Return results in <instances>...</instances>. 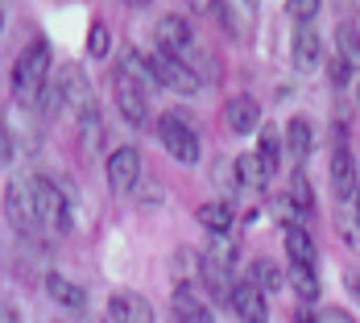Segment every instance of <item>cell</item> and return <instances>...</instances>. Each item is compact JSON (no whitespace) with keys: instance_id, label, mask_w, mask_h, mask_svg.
Instances as JSON below:
<instances>
[{"instance_id":"6da1fadb","label":"cell","mask_w":360,"mask_h":323,"mask_svg":"<svg viewBox=\"0 0 360 323\" xmlns=\"http://www.w3.org/2000/svg\"><path fill=\"white\" fill-rule=\"evenodd\" d=\"M46 71H50V46L30 42L13 63V96L21 104H37L41 91H46Z\"/></svg>"},{"instance_id":"7a4b0ae2","label":"cell","mask_w":360,"mask_h":323,"mask_svg":"<svg viewBox=\"0 0 360 323\" xmlns=\"http://www.w3.org/2000/svg\"><path fill=\"white\" fill-rule=\"evenodd\" d=\"M4 208H8V220H13V228L25 236V241H34L37 232H41V208H37V195H34V182H13L8 186V195H4Z\"/></svg>"},{"instance_id":"3957f363","label":"cell","mask_w":360,"mask_h":323,"mask_svg":"<svg viewBox=\"0 0 360 323\" xmlns=\"http://www.w3.org/2000/svg\"><path fill=\"white\" fill-rule=\"evenodd\" d=\"M158 137L170 149V158H179L182 166H195V162H199V133L182 120L179 112H166V116L158 120Z\"/></svg>"},{"instance_id":"277c9868","label":"cell","mask_w":360,"mask_h":323,"mask_svg":"<svg viewBox=\"0 0 360 323\" xmlns=\"http://www.w3.org/2000/svg\"><path fill=\"white\" fill-rule=\"evenodd\" d=\"M149 58V67H153V79L162 83V87H170V91H179V96H195L199 91V75L191 71L182 58H174V54H145Z\"/></svg>"},{"instance_id":"5b68a950","label":"cell","mask_w":360,"mask_h":323,"mask_svg":"<svg viewBox=\"0 0 360 323\" xmlns=\"http://www.w3.org/2000/svg\"><path fill=\"white\" fill-rule=\"evenodd\" d=\"M34 195H37V208H41V220H46L50 228L67 232V228H71V203H67L63 186L50 182V179H34Z\"/></svg>"},{"instance_id":"8992f818","label":"cell","mask_w":360,"mask_h":323,"mask_svg":"<svg viewBox=\"0 0 360 323\" xmlns=\"http://www.w3.org/2000/svg\"><path fill=\"white\" fill-rule=\"evenodd\" d=\"M54 83H58L63 104H71V112H79V120H83V116H96L91 87H87V75H83V67H63V75H58Z\"/></svg>"},{"instance_id":"52a82bcc","label":"cell","mask_w":360,"mask_h":323,"mask_svg":"<svg viewBox=\"0 0 360 323\" xmlns=\"http://www.w3.org/2000/svg\"><path fill=\"white\" fill-rule=\"evenodd\" d=\"M108 182H112V191H120V195L141 182V153L133 145H120L108 158Z\"/></svg>"},{"instance_id":"ba28073f","label":"cell","mask_w":360,"mask_h":323,"mask_svg":"<svg viewBox=\"0 0 360 323\" xmlns=\"http://www.w3.org/2000/svg\"><path fill=\"white\" fill-rule=\"evenodd\" d=\"M112 96H116V108L124 112V120H137V125H141L145 112H149V100H145V87H141V83H133L124 71H116Z\"/></svg>"},{"instance_id":"9c48e42d","label":"cell","mask_w":360,"mask_h":323,"mask_svg":"<svg viewBox=\"0 0 360 323\" xmlns=\"http://www.w3.org/2000/svg\"><path fill=\"white\" fill-rule=\"evenodd\" d=\"M108 315L116 323H153V307H149V298L133 294V290H116L108 298Z\"/></svg>"},{"instance_id":"30bf717a","label":"cell","mask_w":360,"mask_h":323,"mask_svg":"<svg viewBox=\"0 0 360 323\" xmlns=\"http://www.w3.org/2000/svg\"><path fill=\"white\" fill-rule=\"evenodd\" d=\"M232 311H236V319L240 323H265L269 319V311H265V290H257L252 282H236L232 290Z\"/></svg>"},{"instance_id":"8fae6325","label":"cell","mask_w":360,"mask_h":323,"mask_svg":"<svg viewBox=\"0 0 360 323\" xmlns=\"http://www.w3.org/2000/svg\"><path fill=\"white\" fill-rule=\"evenodd\" d=\"M331 186L340 199H356L360 195V175H356V162L348 149H335L331 153Z\"/></svg>"},{"instance_id":"7c38bea8","label":"cell","mask_w":360,"mask_h":323,"mask_svg":"<svg viewBox=\"0 0 360 323\" xmlns=\"http://www.w3.org/2000/svg\"><path fill=\"white\" fill-rule=\"evenodd\" d=\"M174 323H216V315L207 311V303L195 294L191 282H182L174 290Z\"/></svg>"},{"instance_id":"4fadbf2b","label":"cell","mask_w":360,"mask_h":323,"mask_svg":"<svg viewBox=\"0 0 360 323\" xmlns=\"http://www.w3.org/2000/svg\"><path fill=\"white\" fill-rule=\"evenodd\" d=\"M224 120H228L232 133H252V129L261 125V108H257L252 96H232V100L224 104Z\"/></svg>"},{"instance_id":"5bb4252c","label":"cell","mask_w":360,"mask_h":323,"mask_svg":"<svg viewBox=\"0 0 360 323\" xmlns=\"http://www.w3.org/2000/svg\"><path fill=\"white\" fill-rule=\"evenodd\" d=\"M153 37H158V46H162V54H174V58H179L182 50L191 46V25H186L182 17H162V21L153 25Z\"/></svg>"},{"instance_id":"9a60e30c","label":"cell","mask_w":360,"mask_h":323,"mask_svg":"<svg viewBox=\"0 0 360 323\" xmlns=\"http://www.w3.org/2000/svg\"><path fill=\"white\" fill-rule=\"evenodd\" d=\"M46 290H50V298H54V303H63L67 311H83V307H87L83 286H75L71 278H63V274H46Z\"/></svg>"},{"instance_id":"2e32d148","label":"cell","mask_w":360,"mask_h":323,"mask_svg":"<svg viewBox=\"0 0 360 323\" xmlns=\"http://www.w3.org/2000/svg\"><path fill=\"white\" fill-rule=\"evenodd\" d=\"M224 30L236 37H252V4H216Z\"/></svg>"},{"instance_id":"e0dca14e","label":"cell","mask_w":360,"mask_h":323,"mask_svg":"<svg viewBox=\"0 0 360 323\" xmlns=\"http://www.w3.org/2000/svg\"><path fill=\"white\" fill-rule=\"evenodd\" d=\"M315 63H319V37H315V30L307 25V30H298V34H294V67L311 71Z\"/></svg>"},{"instance_id":"ac0fdd59","label":"cell","mask_w":360,"mask_h":323,"mask_svg":"<svg viewBox=\"0 0 360 323\" xmlns=\"http://www.w3.org/2000/svg\"><path fill=\"white\" fill-rule=\"evenodd\" d=\"M286 249H290V261H302V265H315V261H319L315 241H311L298 224H290V228H286Z\"/></svg>"},{"instance_id":"d6986e66","label":"cell","mask_w":360,"mask_h":323,"mask_svg":"<svg viewBox=\"0 0 360 323\" xmlns=\"http://www.w3.org/2000/svg\"><path fill=\"white\" fill-rule=\"evenodd\" d=\"M286 149L298 153V158H307V153L315 149V129H311L302 116H294V120L286 125Z\"/></svg>"},{"instance_id":"ffe728a7","label":"cell","mask_w":360,"mask_h":323,"mask_svg":"<svg viewBox=\"0 0 360 323\" xmlns=\"http://www.w3.org/2000/svg\"><path fill=\"white\" fill-rule=\"evenodd\" d=\"M245 282H252L257 290H278L282 286V270H278L269 257H257L249 265V278H245Z\"/></svg>"},{"instance_id":"44dd1931","label":"cell","mask_w":360,"mask_h":323,"mask_svg":"<svg viewBox=\"0 0 360 323\" xmlns=\"http://www.w3.org/2000/svg\"><path fill=\"white\" fill-rule=\"evenodd\" d=\"M257 158L265 162V170H269V175L278 170V158H282V137H278V129H274V125H265V129H261V137H257Z\"/></svg>"},{"instance_id":"7402d4cb","label":"cell","mask_w":360,"mask_h":323,"mask_svg":"<svg viewBox=\"0 0 360 323\" xmlns=\"http://www.w3.org/2000/svg\"><path fill=\"white\" fill-rule=\"evenodd\" d=\"M290 282L302 298H315L319 294V278H315V265H302V261H290Z\"/></svg>"},{"instance_id":"603a6c76","label":"cell","mask_w":360,"mask_h":323,"mask_svg":"<svg viewBox=\"0 0 360 323\" xmlns=\"http://www.w3.org/2000/svg\"><path fill=\"white\" fill-rule=\"evenodd\" d=\"M199 220H203L212 232H228L236 215H232V208H228V203H203V208H199Z\"/></svg>"},{"instance_id":"cb8c5ba5","label":"cell","mask_w":360,"mask_h":323,"mask_svg":"<svg viewBox=\"0 0 360 323\" xmlns=\"http://www.w3.org/2000/svg\"><path fill=\"white\" fill-rule=\"evenodd\" d=\"M236 175H240V182H249V186H261V182L269 179V170H265V162H261L257 153L236 158Z\"/></svg>"},{"instance_id":"d4e9b609","label":"cell","mask_w":360,"mask_h":323,"mask_svg":"<svg viewBox=\"0 0 360 323\" xmlns=\"http://www.w3.org/2000/svg\"><path fill=\"white\" fill-rule=\"evenodd\" d=\"M290 199H294V208L307 215V212H315V191H311V182H307V175L298 170L294 175V182H290Z\"/></svg>"},{"instance_id":"484cf974","label":"cell","mask_w":360,"mask_h":323,"mask_svg":"<svg viewBox=\"0 0 360 323\" xmlns=\"http://www.w3.org/2000/svg\"><path fill=\"white\" fill-rule=\"evenodd\" d=\"M327 75H331L335 87H348V83H352V58H348V54H335V58L327 63Z\"/></svg>"},{"instance_id":"4316f807","label":"cell","mask_w":360,"mask_h":323,"mask_svg":"<svg viewBox=\"0 0 360 323\" xmlns=\"http://www.w3.org/2000/svg\"><path fill=\"white\" fill-rule=\"evenodd\" d=\"M108 50H112V37H108V30L96 21V25H91V34H87V54H91V58H104Z\"/></svg>"},{"instance_id":"83f0119b","label":"cell","mask_w":360,"mask_h":323,"mask_svg":"<svg viewBox=\"0 0 360 323\" xmlns=\"http://www.w3.org/2000/svg\"><path fill=\"white\" fill-rule=\"evenodd\" d=\"M340 232H344V241H348L352 249H360V212L344 215V220H340Z\"/></svg>"},{"instance_id":"f1b7e54d","label":"cell","mask_w":360,"mask_h":323,"mask_svg":"<svg viewBox=\"0 0 360 323\" xmlns=\"http://www.w3.org/2000/svg\"><path fill=\"white\" fill-rule=\"evenodd\" d=\"M307 323H352V315H348V311H340V307H327V311H315Z\"/></svg>"},{"instance_id":"f546056e","label":"cell","mask_w":360,"mask_h":323,"mask_svg":"<svg viewBox=\"0 0 360 323\" xmlns=\"http://www.w3.org/2000/svg\"><path fill=\"white\" fill-rule=\"evenodd\" d=\"M340 42H348L340 54H348V58H360V34L352 30V25H344V30H340Z\"/></svg>"},{"instance_id":"4dcf8cb0","label":"cell","mask_w":360,"mask_h":323,"mask_svg":"<svg viewBox=\"0 0 360 323\" xmlns=\"http://www.w3.org/2000/svg\"><path fill=\"white\" fill-rule=\"evenodd\" d=\"M290 13H294L298 21H311V17L319 13V4H290Z\"/></svg>"},{"instance_id":"1f68e13d","label":"cell","mask_w":360,"mask_h":323,"mask_svg":"<svg viewBox=\"0 0 360 323\" xmlns=\"http://www.w3.org/2000/svg\"><path fill=\"white\" fill-rule=\"evenodd\" d=\"M344 282H348V290H352V298L360 303V265H356V270H348V278H344Z\"/></svg>"},{"instance_id":"d6a6232c","label":"cell","mask_w":360,"mask_h":323,"mask_svg":"<svg viewBox=\"0 0 360 323\" xmlns=\"http://www.w3.org/2000/svg\"><path fill=\"white\" fill-rule=\"evenodd\" d=\"M0 323H21V315H17V307H13V303L0 311Z\"/></svg>"},{"instance_id":"836d02e7","label":"cell","mask_w":360,"mask_h":323,"mask_svg":"<svg viewBox=\"0 0 360 323\" xmlns=\"http://www.w3.org/2000/svg\"><path fill=\"white\" fill-rule=\"evenodd\" d=\"M356 212H360V195H356Z\"/></svg>"},{"instance_id":"e575fe53","label":"cell","mask_w":360,"mask_h":323,"mask_svg":"<svg viewBox=\"0 0 360 323\" xmlns=\"http://www.w3.org/2000/svg\"><path fill=\"white\" fill-rule=\"evenodd\" d=\"M356 100H360V83H356Z\"/></svg>"}]
</instances>
